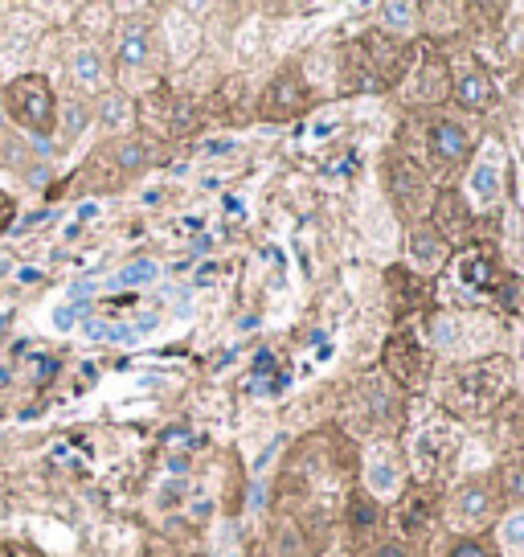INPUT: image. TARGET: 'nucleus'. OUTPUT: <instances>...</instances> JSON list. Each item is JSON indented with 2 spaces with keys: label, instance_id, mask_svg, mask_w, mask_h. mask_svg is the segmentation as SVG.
<instances>
[{
  "label": "nucleus",
  "instance_id": "28",
  "mask_svg": "<svg viewBox=\"0 0 524 557\" xmlns=\"http://www.w3.org/2000/svg\"><path fill=\"white\" fill-rule=\"evenodd\" d=\"M418 13H422L418 5H402V0H389V5H381V17L389 21V29H410Z\"/></svg>",
  "mask_w": 524,
  "mask_h": 557
},
{
  "label": "nucleus",
  "instance_id": "23",
  "mask_svg": "<svg viewBox=\"0 0 524 557\" xmlns=\"http://www.w3.org/2000/svg\"><path fill=\"white\" fill-rule=\"evenodd\" d=\"M156 279H160V267H156L152 259H140V263H131V267L115 271V275L107 279V287H111V291H131V287H144V283H156Z\"/></svg>",
  "mask_w": 524,
  "mask_h": 557
},
{
  "label": "nucleus",
  "instance_id": "25",
  "mask_svg": "<svg viewBox=\"0 0 524 557\" xmlns=\"http://www.w3.org/2000/svg\"><path fill=\"white\" fill-rule=\"evenodd\" d=\"M500 545H504L508 553H520V549H524V508L508 512V517L500 521Z\"/></svg>",
  "mask_w": 524,
  "mask_h": 557
},
{
  "label": "nucleus",
  "instance_id": "22",
  "mask_svg": "<svg viewBox=\"0 0 524 557\" xmlns=\"http://www.w3.org/2000/svg\"><path fill=\"white\" fill-rule=\"evenodd\" d=\"M70 74H74V82L82 91H99V82H103V58H99V50H78L74 54V62H70Z\"/></svg>",
  "mask_w": 524,
  "mask_h": 557
},
{
  "label": "nucleus",
  "instance_id": "27",
  "mask_svg": "<svg viewBox=\"0 0 524 557\" xmlns=\"http://www.w3.org/2000/svg\"><path fill=\"white\" fill-rule=\"evenodd\" d=\"M148 164V148L144 144H123L115 148V173H136V168Z\"/></svg>",
  "mask_w": 524,
  "mask_h": 557
},
{
  "label": "nucleus",
  "instance_id": "38",
  "mask_svg": "<svg viewBox=\"0 0 524 557\" xmlns=\"http://www.w3.org/2000/svg\"><path fill=\"white\" fill-rule=\"evenodd\" d=\"M226 557H238V553H226Z\"/></svg>",
  "mask_w": 524,
  "mask_h": 557
},
{
  "label": "nucleus",
  "instance_id": "19",
  "mask_svg": "<svg viewBox=\"0 0 524 557\" xmlns=\"http://www.w3.org/2000/svg\"><path fill=\"white\" fill-rule=\"evenodd\" d=\"M410 259H414L418 267H439V263H447V242L434 234V230L414 226V230H410Z\"/></svg>",
  "mask_w": 524,
  "mask_h": 557
},
{
  "label": "nucleus",
  "instance_id": "16",
  "mask_svg": "<svg viewBox=\"0 0 524 557\" xmlns=\"http://www.w3.org/2000/svg\"><path fill=\"white\" fill-rule=\"evenodd\" d=\"M455 279L463 287H471V291H496L504 283V275H500V254L492 246H484V242L467 246L463 259L455 263Z\"/></svg>",
  "mask_w": 524,
  "mask_h": 557
},
{
  "label": "nucleus",
  "instance_id": "7",
  "mask_svg": "<svg viewBox=\"0 0 524 557\" xmlns=\"http://www.w3.org/2000/svg\"><path fill=\"white\" fill-rule=\"evenodd\" d=\"M348 414H353L357 426H365V431H393V426L402 422V394L393 390V385L385 377H361L353 385V394H348Z\"/></svg>",
  "mask_w": 524,
  "mask_h": 557
},
{
  "label": "nucleus",
  "instance_id": "20",
  "mask_svg": "<svg viewBox=\"0 0 524 557\" xmlns=\"http://www.w3.org/2000/svg\"><path fill=\"white\" fill-rule=\"evenodd\" d=\"M496 484H500V496L504 500H524V451H508L500 459Z\"/></svg>",
  "mask_w": 524,
  "mask_h": 557
},
{
  "label": "nucleus",
  "instance_id": "14",
  "mask_svg": "<svg viewBox=\"0 0 524 557\" xmlns=\"http://www.w3.org/2000/svg\"><path fill=\"white\" fill-rule=\"evenodd\" d=\"M434 234H439L447 246L451 242H467L471 238V230H475V213H471V205H467V197L463 193H455V189H443L439 197H434Z\"/></svg>",
  "mask_w": 524,
  "mask_h": 557
},
{
  "label": "nucleus",
  "instance_id": "29",
  "mask_svg": "<svg viewBox=\"0 0 524 557\" xmlns=\"http://www.w3.org/2000/svg\"><path fill=\"white\" fill-rule=\"evenodd\" d=\"M451 557H492V549L479 541V537H463V541L451 549Z\"/></svg>",
  "mask_w": 524,
  "mask_h": 557
},
{
  "label": "nucleus",
  "instance_id": "1",
  "mask_svg": "<svg viewBox=\"0 0 524 557\" xmlns=\"http://www.w3.org/2000/svg\"><path fill=\"white\" fill-rule=\"evenodd\" d=\"M512 390V361L508 357H479L447 369L439 377V402L459 418H484L492 414Z\"/></svg>",
  "mask_w": 524,
  "mask_h": 557
},
{
  "label": "nucleus",
  "instance_id": "4",
  "mask_svg": "<svg viewBox=\"0 0 524 557\" xmlns=\"http://www.w3.org/2000/svg\"><path fill=\"white\" fill-rule=\"evenodd\" d=\"M5 111L13 115L17 127H25L29 136H50L58 123V95L50 87V78L41 74H21L5 87Z\"/></svg>",
  "mask_w": 524,
  "mask_h": 557
},
{
  "label": "nucleus",
  "instance_id": "37",
  "mask_svg": "<svg viewBox=\"0 0 524 557\" xmlns=\"http://www.w3.org/2000/svg\"><path fill=\"white\" fill-rule=\"evenodd\" d=\"M0 557H9V553H5V549H0Z\"/></svg>",
  "mask_w": 524,
  "mask_h": 557
},
{
  "label": "nucleus",
  "instance_id": "32",
  "mask_svg": "<svg viewBox=\"0 0 524 557\" xmlns=\"http://www.w3.org/2000/svg\"><path fill=\"white\" fill-rule=\"evenodd\" d=\"M332 127H336V115H324V123H320V127H312V140H324V136L332 132Z\"/></svg>",
  "mask_w": 524,
  "mask_h": 557
},
{
  "label": "nucleus",
  "instance_id": "12",
  "mask_svg": "<svg viewBox=\"0 0 524 557\" xmlns=\"http://www.w3.org/2000/svg\"><path fill=\"white\" fill-rule=\"evenodd\" d=\"M500 185H504V152H500V144H484V152H479V160L467 173V197H471L467 205L492 209L500 197Z\"/></svg>",
  "mask_w": 524,
  "mask_h": 557
},
{
  "label": "nucleus",
  "instance_id": "34",
  "mask_svg": "<svg viewBox=\"0 0 524 557\" xmlns=\"http://www.w3.org/2000/svg\"><path fill=\"white\" fill-rule=\"evenodd\" d=\"M205 152H209V156H222V152H234V144H230V140H209Z\"/></svg>",
  "mask_w": 524,
  "mask_h": 557
},
{
  "label": "nucleus",
  "instance_id": "18",
  "mask_svg": "<svg viewBox=\"0 0 524 557\" xmlns=\"http://www.w3.org/2000/svg\"><path fill=\"white\" fill-rule=\"evenodd\" d=\"M365 488H369L373 500L393 496L402 488V467L389 459V451H373L369 455V463H365Z\"/></svg>",
  "mask_w": 524,
  "mask_h": 557
},
{
  "label": "nucleus",
  "instance_id": "9",
  "mask_svg": "<svg viewBox=\"0 0 524 557\" xmlns=\"http://www.w3.org/2000/svg\"><path fill=\"white\" fill-rule=\"evenodd\" d=\"M422 148H426V160H430L434 173L451 177L471 152V132L459 119H430L426 136H422Z\"/></svg>",
  "mask_w": 524,
  "mask_h": 557
},
{
  "label": "nucleus",
  "instance_id": "26",
  "mask_svg": "<svg viewBox=\"0 0 524 557\" xmlns=\"http://www.w3.org/2000/svg\"><path fill=\"white\" fill-rule=\"evenodd\" d=\"M86 123H91V111H86L78 99H70L66 111H62V136H66V140L82 136V132H86Z\"/></svg>",
  "mask_w": 524,
  "mask_h": 557
},
{
  "label": "nucleus",
  "instance_id": "11",
  "mask_svg": "<svg viewBox=\"0 0 524 557\" xmlns=\"http://www.w3.org/2000/svg\"><path fill=\"white\" fill-rule=\"evenodd\" d=\"M308 107H312V95H308V87H303L299 70H279L271 78V87L262 91V99H258V115L262 119H295Z\"/></svg>",
  "mask_w": 524,
  "mask_h": 557
},
{
  "label": "nucleus",
  "instance_id": "3",
  "mask_svg": "<svg viewBox=\"0 0 524 557\" xmlns=\"http://www.w3.org/2000/svg\"><path fill=\"white\" fill-rule=\"evenodd\" d=\"M398 87H402V99L414 103V107H434V103L451 99L455 78H451L447 54L434 46V41H418V46L410 50V66H406Z\"/></svg>",
  "mask_w": 524,
  "mask_h": 557
},
{
  "label": "nucleus",
  "instance_id": "15",
  "mask_svg": "<svg viewBox=\"0 0 524 557\" xmlns=\"http://www.w3.org/2000/svg\"><path fill=\"white\" fill-rule=\"evenodd\" d=\"M439 508H443L439 488H422V484H414V488L398 500V512H393V521H398L402 533L422 537V533H430L434 517H439Z\"/></svg>",
  "mask_w": 524,
  "mask_h": 557
},
{
  "label": "nucleus",
  "instance_id": "21",
  "mask_svg": "<svg viewBox=\"0 0 524 557\" xmlns=\"http://www.w3.org/2000/svg\"><path fill=\"white\" fill-rule=\"evenodd\" d=\"M389 279H393V295H398V312L406 316V308H410V316H418V308L426 304V295H430V287H426L422 279L406 275V271H393Z\"/></svg>",
  "mask_w": 524,
  "mask_h": 557
},
{
  "label": "nucleus",
  "instance_id": "24",
  "mask_svg": "<svg viewBox=\"0 0 524 557\" xmlns=\"http://www.w3.org/2000/svg\"><path fill=\"white\" fill-rule=\"evenodd\" d=\"M348 517H353L357 529H373V525H381V504L369 492H357L353 504H348Z\"/></svg>",
  "mask_w": 524,
  "mask_h": 557
},
{
  "label": "nucleus",
  "instance_id": "31",
  "mask_svg": "<svg viewBox=\"0 0 524 557\" xmlns=\"http://www.w3.org/2000/svg\"><path fill=\"white\" fill-rule=\"evenodd\" d=\"M54 328H58V332H70V328H74V308H62V312L54 316Z\"/></svg>",
  "mask_w": 524,
  "mask_h": 557
},
{
  "label": "nucleus",
  "instance_id": "35",
  "mask_svg": "<svg viewBox=\"0 0 524 557\" xmlns=\"http://www.w3.org/2000/svg\"><path fill=\"white\" fill-rule=\"evenodd\" d=\"M95 213H99V205H95V201H86V205H78V218H82V222H91Z\"/></svg>",
  "mask_w": 524,
  "mask_h": 557
},
{
  "label": "nucleus",
  "instance_id": "33",
  "mask_svg": "<svg viewBox=\"0 0 524 557\" xmlns=\"http://www.w3.org/2000/svg\"><path fill=\"white\" fill-rule=\"evenodd\" d=\"M9 218H13V201H9L5 193H0V230L9 226Z\"/></svg>",
  "mask_w": 524,
  "mask_h": 557
},
{
  "label": "nucleus",
  "instance_id": "2",
  "mask_svg": "<svg viewBox=\"0 0 524 557\" xmlns=\"http://www.w3.org/2000/svg\"><path fill=\"white\" fill-rule=\"evenodd\" d=\"M410 50L414 46H406V41L393 37L389 29H369L344 50L340 82L348 91H389V87H398L406 66H410Z\"/></svg>",
  "mask_w": 524,
  "mask_h": 557
},
{
  "label": "nucleus",
  "instance_id": "17",
  "mask_svg": "<svg viewBox=\"0 0 524 557\" xmlns=\"http://www.w3.org/2000/svg\"><path fill=\"white\" fill-rule=\"evenodd\" d=\"M451 95H455V103L463 107V111H484L488 103H492V78L479 70V66H467L459 78H455V87H451Z\"/></svg>",
  "mask_w": 524,
  "mask_h": 557
},
{
  "label": "nucleus",
  "instance_id": "5",
  "mask_svg": "<svg viewBox=\"0 0 524 557\" xmlns=\"http://www.w3.org/2000/svg\"><path fill=\"white\" fill-rule=\"evenodd\" d=\"M459 455V431L455 422H430L410 439V476L422 488H439L447 480V471Z\"/></svg>",
  "mask_w": 524,
  "mask_h": 557
},
{
  "label": "nucleus",
  "instance_id": "6",
  "mask_svg": "<svg viewBox=\"0 0 524 557\" xmlns=\"http://www.w3.org/2000/svg\"><path fill=\"white\" fill-rule=\"evenodd\" d=\"M381 361H385V373L398 381V390L414 394L430 381V345L414 324H398V332L385 340Z\"/></svg>",
  "mask_w": 524,
  "mask_h": 557
},
{
  "label": "nucleus",
  "instance_id": "8",
  "mask_svg": "<svg viewBox=\"0 0 524 557\" xmlns=\"http://www.w3.org/2000/svg\"><path fill=\"white\" fill-rule=\"evenodd\" d=\"M389 197H393V205H398L402 218H422V213L434 205L426 168L410 156H389Z\"/></svg>",
  "mask_w": 524,
  "mask_h": 557
},
{
  "label": "nucleus",
  "instance_id": "13",
  "mask_svg": "<svg viewBox=\"0 0 524 557\" xmlns=\"http://www.w3.org/2000/svg\"><path fill=\"white\" fill-rule=\"evenodd\" d=\"M492 512H496V492H492V484L471 480V484H463V488L455 492V500H451V525L463 529V533H479V529L492 521Z\"/></svg>",
  "mask_w": 524,
  "mask_h": 557
},
{
  "label": "nucleus",
  "instance_id": "36",
  "mask_svg": "<svg viewBox=\"0 0 524 557\" xmlns=\"http://www.w3.org/2000/svg\"><path fill=\"white\" fill-rule=\"evenodd\" d=\"M111 123H119V115H123V103H107V111H103Z\"/></svg>",
  "mask_w": 524,
  "mask_h": 557
},
{
  "label": "nucleus",
  "instance_id": "10",
  "mask_svg": "<svg viewBox=\"0 0 524 557\" xmlns=\"http://www.w3.org/2000/svg\"><path fill=\"white\" fill-rule=\"evenodd\" d=\"M156 54H160V46H156V25L144 21V17H127L123 29H119V41H115V62H119L123 78L152 70L156 66Z\"/></svg>",
  "mask_w": 524,
  "mask_h": 557
},
{
  "label": "nucleus",
  "instance_id": "30",
  "mask_svg": "<svg viewBox=\"0 0 524 557\" xmlns=\"http://www.w3.org/2000/svg\"><path fill=\"white\" fill-rule=\"evenodd\" d=\"M373 557H410V545H402V541H385V545L373 549Z\"/></svg>",
  "mask_w": 524,
  "mask_h": 557
}]
</instances>
